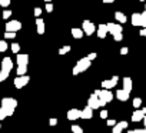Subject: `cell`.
Wrapping results in <instances>:
<instances>
[{"label":"cell","instance_id":"obj_41","mask_svg":"<svg viewBox=\"0 0 146 133\" xmlns=\"http://www.w3.org/2000/svg\"><path fill=\"white\" fill-rule=\"evenodd\" d=\"M96 56H98L96 53H90V54H88V57H89L90 60H95V59H96Z\"/></svg>","mask_w":146,"mask_h":133},{"label":"cell","instance_id":"obj_40","mask_svg":"<svg viewBox=\"0 0 146 133\" xmlns=\"http://www.w3.org/2000/svg\"><path fill=\"white\" fill-rule=\"evenodd\" d=\"M115 124H116V122H115V120H112V119H109V120H108V126H110V127H113Z\"/></svg>","mask_w":146,"mask_h":133},{"label":"cell","instance_id":"obj_12","mask_svg":"<svg viewBox=\"0 0 146 133\" xmlns=\"http://www.w3.org/2000/svg\"><path fill=\"white\" fill-rule=\"evenodd\" d=\"M2 69L9 70V72L13 69V60H12L10 57H5V59L2 60Z\"/></svg>","mask_w":146,"mask_h":133},{"label":"cell","instance_id":"obj_19","mask_svg":"<svg viewBox=\"0 0 146 133\" xmlns=\"http://www.w3.org/2000/svg\"><path fill=\"white\" fill-rule=\"evenodd\" d=\"M83 34H85L83 29H79V27H73L72 29V36L75 37V39H82Z\"/></svg>","mask_w":146,"mask_h":133},{"label":"cell","instance_id":"obj_6","mask_svg":"<svg viewBox=\"0 0 146 133\" xmlns=\"http://www.w3.org/2000/svg\"><path fill=\"white\" fill-rule=\"evenodd\" d=\"M82 29H83L85 34H88V36H90V34H93V33L96 32V26H95L92 22H89V20H85V22H83Z\"/></svg>","mask_w":146,"mask_h":133},{"label":"cell","instance_id":"obj_21","mask_svg":"<svg viewBox=\"0 0 146 133\" xmlns=\"http://www.w3.org/2000/svg\"><path fill=\"white\" fill-rule=\"evenodd\" d=\"M36 26H37V33L39 34H43L44 33V22H43V19L37 17L36 19Z\"/></svg>","mask_w":146,"mask_h":133},{"label":"cell","instance_id":"obj_2","mask_svg":"<svg viewBox=\"0 0 146 133\" xmlns=\"http://www.w3.org/2000/svg\"><path fill=\"white\" fill-rule=\"evenodd\" d=\"M95 93L99 96L100 100H105L106 103H109V102L113 99V95H112V92H110L109 89H102V90H100V89H96Z\"/></svg>","mask_w":146,"mask_h":133},{"label":"cell","instance_id":"obj_43","mask_svg":"<svg viewBox=\"0 0 146 133\" xmlns=\"http://www.w3.org/2000/svg\"><path fill=\"white\" fill-rule=\"evenodd\" d=\"M143 123H145V127H146V116L143 117Z\"/></svg>","mask_w":146,"mask_h":133},{"label":"cell","instance_id":"obj_35","mask_svg":"<svg viewBox=\"0 0 146 133\" xmlns=\"http://www.w3.org/2000/svg\"><path fill=\"white\" fill-rule=\"evenodd\" d=\"M113 39H115L116 42H120V40L123 39V36H122V33H116V34H113Z\"/></svg>","mask_w":146,"mask_h":133},{"label":"cell","instance_id":"obj_13","mask_svg":"<svg viewBox=\"0 0 146 133\" xmlns=\"http://www.w3.org/2000/svg\"><path fill=\"white\" fill-rule=\"evenodd\" d=\"M108 33H109L108 24H100V26L98 27V37H99V39H105Z\"/></svg>","mask_w":146,"mask_h":133},{"label":"cell","instance_id":"obj_49","mask_svg":"<svg viewBox=\"0 0 146 133\" xmlns=\"http://www.w3.org/2000/svg\"><path fill=\"white\" fill-rule=\"evenodd\" d=\"M145 129H146V127H145Z\"/></svg>","mask_w":146,"mask_h":133},{"label":"cell","instance_id":"obj_30","mask_svg":"<svg viewBox=\"0 0 146 133\" xmlns=\"http://www.w3.org/2000/svg\"><path fill=\"white\" fill-rule=\"evenodd\" d=\"M70 52V46H63L60 50H59V54H66Z\"/></svg>","mask_w":146,"mask_h":133},{"label":"cell","instance_id":"obj_24","mask_svg":"<svg viewBox=\"0 0 146 133\" xmlns=\"http://www.w3.org/2000/svg\"><path fill=\"white\" fill-rule=\"evenodd\" d=\"M9 70H5V69H2V70H0V82H5L7 77H9Z\"/></svg>","mask_w":146,"mask_h":133},{"label":"cell","instance_id":"obj_48","mask_svg":"<svg viewBox=\"0 0 146 133\" xmlns=\"http://www.w3.org/2000/svg\"><path fill=\"white\" fill-rule=\"evenodd\" d=\"M145 10H146V7H145Z\"/></svg>","mask_w":146,"mask_h":133},{"label":"cell","instance_id":"obj_7","mask_svg":"<svg viewBox=\"0 0 146 133\" xmlns=\"http://www.w3.org/2000/svg\"><path fill=\"white\" fill-rule=\"evenodd\" d=\"M88 105L95 110V109H99L100 107V99H99V96L96 95V93H93V95H90V97H89V100H88Z\"/></svg>","mask_w":146,"mask_h":133},{"label":"cell","instance_id":"obj_15","mask_svg":"<svg viewBox=\"0 0 146 133\" xmlns=\"http://www.w3.org/2000/svg\"><path fill=\"white\" fill-rule=\"evenodd\" d=\"M80 117V110L79 109H70L67 112V119L69 120H76Z\"/></svg>","mask_w":146,"mask_h":133},{"label":"cell","instance_id":"obj_14","mask_svg":"<svg viewBox=\"0 0 146 133\" xmlns=\"http://www.w3.org/2000/svg\"><path fill=\"white\" fill-rule=\"evenodd\" d=\"M127 127V123L123 120V122H119V123H116L115 126H113V130H112V133H122L125 129Z\"/></svg>","mask_w":146,"mask_h":133},{"label":"cell","instance_id":"obj_31","mask_svg":"<svg viewBox=\"0 0 146 133\" xmlns=\"http://www.w3.org/2000/svg\"><path fill=\"white\" fill-rule=\"evenodd\" d=\"M6 117H7V113H6L5 107H0V120H3V119H6Z\"/></svg>","mask_w":146,"mask_h":133},{"label":"cell","instance_id":"obj_18","mask_svg":"<svg viewBox=\"0 0 146 133\" xmlns=\"http://www.w3.org/2000/svg\"><path fill=\"white\" fill-rule=\"evenodd\" d=\"M16 62H17V64H26V66H27V63H29V56H27V54H20V53H17Z\"/></svg>","mask_w":146,"mask_h":133},{"label":"cell","instance_id":"obj_38","mask_svg":"<svg viewBox=\"0 0 146 133\" xmlns=\"http://www.w3.org/2000/svg\"><path fill=\"white\" fill-rule=\"evenodd\" d=\"M49 124H50V126H56V124H57V119H50V120H49Z\"/></svg>","mask_w":146,"mask_h":133},{"label":"cell","instance_id":"obj_20","mask_svg":"<svg viewBox=\"0 0 146 133\" xmlns=\"http://www.w3.org/2000/svg\"><path fill=\"white\" fill-rule=\"evenodd\" d=\"M132 87H133L132 79H130V77H125V79H123V89L127 90V92L130 93V92H132Z\"/></svg>","mask_w":146,"mask_h":133},{"label":"cell","instance_id":"obj_23","mask_svg":"<svg viewBox=\"0 0 146 133\" xmlns=\"http://www.w3.org/2000/svg\"><path fill=\"white\" fill-rule=\"evenodd\" d=\"M115 19H116L119 23H126V16H125L122 12H116V13H115Z\"/></svg>","mask_w":146,"mask_h":133},{"label":"cell","instance_id":"obj_10","mask_svg":"<svg viewBox=\"0 0 146 133\" xmlns=\"http://www.w3.org/2000/svg\"><path fill=\"white\" fill-rule=\"evenodd\" d=\"M116 97H117V100H120V102H126V100H129V92L125 90V89H119V90L116 92Z\"/></svg>","mask_w":146,"mask_h":133},{"label":"cell","instance_id":"obj_47","mask_svg":"<svg viewBox=\"0 0 146 133\" xmlns=\"http://www.w3.org/2000/svg\"><path fill=\"white\" fill-rule=\"evenodd\" d=\"M0 129H2V124H0Z\"/></svg>","mask_w":146,"mask_h":133},{"label":"cell","instance_id":"obj_25","mask_svg":"<svg viewBox=\"0 0 146 133\" xmlns=\"http://www.w3.org/2000/svg\"><path fill=\"white\" fill-rule=\"evenodd\" d=\"M10 49H12V52H13V53H16V54H17V53L20 52V44H19V43H12Z\"/></svg>","mask_w":146,"mask_h":133},{"label":"cell","instance_id":"obj_22","mask_svg":"<svg viewBox=\"0 0 146 133\" xmlns=\"http://www.w3.org/2000/svg\"><path fill=\"white\" fill-rule=\"evenodd\" d=\"M26 72H27V66L26 64H17V70H16L17 76H23V75H26Z\"/></svg>","mask_w":146,"mask_h":133},{"label":"cell","instance_id":"obj_5","mask_svg":"<svg viewBox=\"0 0 146 133\" xmlns=\"http://www.w3.org/2000/svg\"><path fill=\"white\" fill-rule=\"evenodd\" d=\"M22 29V23L19 20H10L6 23V32H19Z\"/></svg>","mask_w":146,"mask_h":133},{"label":"cell","instance_id":"obj_32","mask_svg":"<svg viewBox=\"0 0 146 133\" xmlns=\"http://www.w3.org/2000/svg\"><path fill=\"white\" fill-rule=\"evenodd\" d=\"M2 16H3V19H5V20H7V19L12 16V10H5Z\"/></svg>","mask_w":146,"mask_h":133},{"label":"cell","instance_id":"obj_1","mask_svg":"<svg viewBox=\"0 0 146 133\" xmlns=\"http://www.w3.org/2000/svg\"><path fill=\"white\" fill-rule=\"evenodd\" d=\"M90 64H92V60L86 56V57H82L78 63H76V66H75V67H73V75H75V76H78L79 73H83V72H86L89 67H90Z\"/></svg>","mask_w":146,"mask_h":133},{"label":"cell","instance_id":"obj_34","mask_svg":"<svg viewBox=\"0 0 146 133\" xmlns=\"http://www.w3.org/2000/svg\"><path fill=\"white\" fill-rule=\"evenodd\" d=\"M46 12L47 13H52L53 12V5L52 3H46Z\"/></svg>","mask_w":146,"mask_h":133},{"label":"cell","instance_id":"obj_39","mask_svg":"<svg viewBox=\"0 0 146 133\" xmlns=\"http://www.w3.org/2000/svg\"><path fill=\"white\" fill-rule=\"evenodd\" d=\"M127 52H129L127 47H122V49H120V54H127Z\"/></svg>","mask_w":146,"mask_h":133},{"label":"cell","instance_id":"obj_29","mask_svg":"<svg viewBox=\"0 0 146 133\" xmlns=\"http://www.w3.org/2000/svg\"><path fill=\"white\" fill-rule=\"evenodd\" d=\"M16 37V32H6L5 33V39H15Z\"/></svg>","mask_w":146,"mask_h":133},{"label":"cell","instance_id":"obj_42","mask_svg":"<svg viewBox=\"0 0 146 133\" xmlns=\"http://www.w3.org/2000/svg\"><path fill=\"white\" fill-rule=\"evenodd\" d=\"M115 0H103V3H106V5H109V3H113Z\"/></svg>","mask_w":146,"mask_h":133},{"label":"cell","instance_id":"obj_46","mask_svg":"<svg viewBox=\"0 0 146 133\" xmlns=\"http://www.w3.org/2000/svg\"><path fill=\"white\" fill-rule=\"evenodd\" d=\"M137 2H145V0H137Z\"/></svg>","mask_w":146,"mask_h":133},{"label":"cell","instance_id":"obj_4","mask_svg":"<svg viewBox=\"0 0 146 133\" xmlns=\"http://www.w3.org/2000/svg\"><path fill=\"white\" fill-rule=\"evenodd\" d=\"M2 107L16 109V107H17V100L13 99V97H3V99H2Z\"/></svg>","mask_w":146,"mask_h":133},{"label":"cell","instance_id":"obj_44","mask_svg":"<svg viewBox=\"0 0 146 133\" xmlns=\"http://www.w3.org/2000/svg\"><path fill=\"white\" fill-rule=\"evenodd\" d=\"M142 110H143V113H145V116H146V107H143Z\"/></svg>","mask_w":146,"mask_h":133},{"label":"cell","instance_id":"obj_16","mask_svg":"<svg viewBox=\"0 0 146 133\" xmlns=\"http://www.w3.org/2000/svg\"><path fill=\"white\" fill-rule=\"evenodd\" d=\"M132 24H133V26H142V24H143L142 13H133V15H132Z\"/></svg>","mask_w":146,"mask_h":133},{"label":"cell","instance_id":"obj_17","mask_svg":"<svg viewBox=\"0 0 146 133\" xmlns=\"http://www.w3.org/2000/svg\"><path fill=\"white\" fill-rule=\"evenodd\" d=\"M143 117H145V113H143V110H139V109H136L135 112H133V114H132V122H140V120H143Z\"/></svg>","mask_w":146,"mask_h":133},{"label":"cell","instance_id":"obj_11","mask_svg":"<svg viewBox=\"0 0 146 133\" xmlns=\"http://www.w3.org/2000/svg\"><path fill=\"white\" fill-rule=\"evenodd\" d=\"M108 29L110 34H116V33H122V26L116 24V23H108Z\"/></svg>","mask_w":146,"mask_h":133},{"label":"cell","instance_id":"obj_28","mask_svg":"<svg viewBox=\"0 0 146 133\" xmlns=\"http://www.w3.org/2000/svg\"><path fill=\"white\" fill-rule=\"evenodd\" d=\"M72 132L73 133H83V129L80 126H78V124H73L72 126Z\"/></svg>","mask_w":146,"mask_h":133},{"label":"cell","instance_id":"obj_36","mask_svg":"<svg viewBox=\"0 0 146 133\" xmlns=\"http://www.w3.org/2000/svg\"><path fill=\"white\" fill-rule=\"evenodd\" d=\"M40 15H42V9H40V7H36V9H35V16L39 17Z\"/></svg>","mask_w":146,"mask_h":133},{"label":"cell","instance_id":"obj_27","mask_svg":"<svg viewBox=\"0 0 146 133\" xmlns=\"http://www.w3.org/2000/svg\"><path fill=\"white\" fill-rule=\"evenodd\" d=\"M7 47H9V46H7L6 40H0V52H2V53H3V52H6V50H7Z\"/></svg>","mask_w":146,"mask_h":133},{"label":"cell","instance_id":"obj_9","mask_svg":"<svg viewBox=\"0 0 146 133\" xmlns=\"http://www.w3.org/2000/svg\"><path fill=\"white\" fill-rule=\"evenodd\" d=\"M93 116V109L88 105L83 110H80V119H92Z\"/></svg>","mask_w":146,"mask_h":133},{"label":"cell","instance_id":"obj_8","mask_svg":"<svg viewBox=\"0 0 146 133\" xmlns=\"http://www.w3.org/2000/svg\"><path fill=\"white\" fill-rule=\"evenodd\" d=\"M117 82H119V77L117 76H113L110 80H103L102 82V87L103 89H113L117 85Z\"/></svg>","mask_w":146,"mask_h":133},{"label":"cell","instance_id":"obj_37","mask_svg":"<svg viewBox=\"0 0 146 133\" xmlns=\"http://www.w3.org/2000/svg\"><path fill=\"white\" fill-rule=\"evenodd\" d=\"M100 117L102 119H108V110H102L100 112Z\"/></svg>","mask_w":146,"mask_h":133},{"label":"cell","instance_id":"obj_26","mask_svg":"<svg viewBox=\"0 0 146 133\" xmlns=\"http://www.w3.org/2000/svg\"><path fill=\"white\" fill-rule=\"evenodd\" d=\"M140 105H142V99H140V97H135V99H133V107H135V109H139Z\"/></svg>","mask_w":146,"mask_h":133},{"label":"cell","instance_id":"obj_45","mask_svg":"<svg viewBox=\"0 0 146 133\" xmlns=\"http://www.w3.org/2000/svg\"><path fill=\"white\" fill-rule=\"evenodd\" d=\"M44 2H46V3H52V0H44Z\"/></svg>","mask_w":146,"mask_h":133},{"label":"cell","instance_id":"obj_33","mask_svg":"<svg viewBox=\"0 0 146 133\" xmlns=\"http://www.w3.org/2000/svg\"><path fill=\"white\" fill-rule=\"evenodd\" d=\"M10 5V0H0V6L2 7H9Z\"/></svg>","mask_w":146,"mask_h":133},{"label":"cell","instance_id":"obj_3","mask_svg":"<svg viewBox=\"0 0 146 133\" xmlns=\"http://www.w3.org/2000/svg\"><path fill=\"white\" fill-rule=\"evenodd\" d=\"M29 82H30V77H29L27 75L17 76V77L15 79V86H16V89H22V87H25Z\"/></svg>","mask_w":146,"mask_h":133}]
</instances>
